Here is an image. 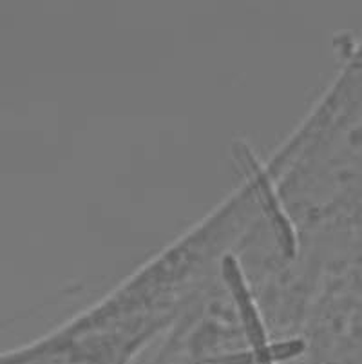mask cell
<instances>
[{
    "label": "cell",
    "instance_id": "cell-1",
    "mask_svg": "<svg viewBox=\"0 0 362 364\" xmlns=\"http://www.w3.org/2000/svg\"><path fill=\"white\" fill-rule=\"evenodd\" d=\"M235 156L241 160L243 167L247 168V172L252 176V180L255 181V188H257V196L261 200V205H263L265 213L268 214L270 218L272 225L275 228V234H277V240L281 248H283V252L287 257H292L295 254V236L294 230H292L290 223L284 218L283 210L279 207L277 200H275L274 193H272L270 185H268L267 178L261 172L259 165L255 164V160L252 158V154L248 152V149L245 145H238L235 147Z\"/></svg>",
    "mask_w": 362,
    "mask_h": 364
},
{
    "label": "cell",
    "instance_id": "cell-2",
    "mask_svg": "<svg viewBox=\"0 0 362 364\" xmlns=\"http://www.w3.org/2000/svg\"><path fill=\"white\" fill-rule=\"evenodd\" d=\"M223 276H225V281L228 283V289H230L235 303H238L239 306V314H241V319H243L245 330H247V337L252 344V350H259L268 346L263 324H261V321H259L257 312H255V306L250 299V294H248L247 287H245L243 277H241V272H239V267L238 263H235L234 257L230 256L225 257Z\"/></svg>",
    "mask_w": 362,
    "mask_h": 364
},
{
    "label": "cell",
    "instance_id": "cell-3",
    "mask_svg": "<svg viewBox=\"0 0 362 364\" xmlns=\"http://www.w3.org/2000/svg\"><path fill=\"white\" fill-rule=\"evenodd\" d=\"M304 343L303 341H287V343H279L268 346V352H270L272 363L274 360H287L292 357H297L299 353H303Z\"/></svg>",
    "mask_w": 362,
    "mask_h": 364
},
{
    "label": "cell",
    "instance_id": "cell-4",
    "mask_svg": "<svg viewBox=\"0 0 362 364\" xmlns=\"http://www.w3.org/2000/svg\"><path fill=\"white\" fill-rule=\"evenodd\" d=\"M201 364H255L254 352L250 353H235V355H225V357H214Z\"/></svg>",
    "mask_w": 362,
    "mask_h": 364
},
{
    "label": "cell",
    "instance_id": "cell-5",
    "mask_svg": "<svg viewBox=\"0 0 362 364\" xmlns=\"http://www.w3.org/2000/svg\"><path fill=\"white\" fill-rule=\"evenodd\" d=\"M252 352H254V355H255V364H272L268 346H265V348H259V350H252Z\"/></svg>",
    "mask_w": 362,
    "mask_h": 364
}]
</instances>
